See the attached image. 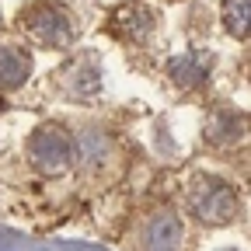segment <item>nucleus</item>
<instances>
[{
  "mask_svg": "<svg viewBox=\"0 0 251 251\" xmlns=\"http://www.w3.org/2000/svg\"><path fill=\"white\" fill-rule=\"evenodd\" d=\"M21 28L25 35L42 46V49H70L74 46V21H70V11L52 4V0H35L21 11Z\"/></svg>",
  "mask_w": 251,
  "mask_h": 251,
  "instance_id": "f257e3e1",
  "label": "nucleus"
},
{
  "mask_svg": "<svg viewBox=\"0 0 251 251\" xmlns=\"http://www.w3.org/2000/svg\"><path fill=\"white\" fill-rule=\"evenodd\" d=\"M74 157H77L74 140L63 129H56V126H42V129H35L28 136V161H31V168H35L39 175H46V178L67 175L70 164H74Z\"/></svg>",
  "mask_w": 251,
  "mask_h": 251,
  "instance_id": "f03ea898",
  "label": "nucleus"
},
{
  "mask_svg": "<svg viewBox=\"0 0 251 251\" xmlns=\"http://www.w3.org/2000/svg\"><path fill=\"white\" fill-rule=\"evenodd\" d=\"M188 206L192 213L209 227H227L230 220L237 216V196L227 181L220 178H199L188 192Z\"/></svg>",
  "mask_w": 251,
  "mask_h": 251,
  "instance_id": "7ed1b4c3",
  "label": "nucleus"
},
{
  "mask_svg": "<svg viewBox=\"0 0 251 251\" xmlns=\"http://www.w3.org/2000/svg\"><path fill=\"white\" fill-rule=\"evenodd\" d=\"M153 25H157V14L147 7V4H122V7H115V14H112V35L115 39H122V42H147L150 35H153Z\"/></svg>",
  "mask_w": 251,
  "mask_h": 251,
  "instance_id": "20e7f679",
  "label": "nucleus"
},
{
  "mask_svg": "<svg viewBox=\"0 0 251 251\" xmlns=\"http://www.w3.org/2000/svg\"><path fill=\"white\" fill-rule=\"evenodd\" d=\"M181 234H185V227H181L178 213L164 209L147 220V227L140 234V251H178Z\"/></svg>",
  "mask_w": 251,
  "mask_h": 251,
  "instance_id": "39448f33",
  "label": "nucleus"
},
{
  "mask_svg": "<svg viewBox=\"0 0 251 251\" xmlns=\"http://www.w3.org/2000/svg\"><path fill=\"white\" fill-rule=\"evenodd\" d=\"M31 74V56L21 46H0V91H18Z\"/></svg>",
  "mask_w": 251,
  "mask_h": 251,
  "instance_id": "423d86ee",
  "label": "nucleus"
},
{
  "mask_svg": "<svg viewBox=\"0 0 251 251\" xmlns=\"http://www.w3.org/2000/svg\"><path fill=\"white\" fill-rule=\"evenodd\" d=\"M209 63H213V59H209L206 52L192 49V52H185V56L171 59L168 74H171V80H175L178 87H199V84L209 77Z\"/></svg>",
  "mask_w": 251,
  "mask_h": 251,
  "instance_id": "0eeeda50",
  "label": "nucleus"
},
{
  "mask_svg": "<svg viewBox=\"0 0 251 251\" xmlns=\"http://www.w3.org/2000/svg\"><path fill=\"white\" fill-rule=\"evenodd\" d=\"M206 140L216 147H234L237 140H244V119L237 112H213L206 122Z\"/></svg>",
  "mask_w": 251,
  "mask_h": 251,
  "instance_id": "6e6552de",
  "label": "nucleus"
},
{
  "mask_svg": "<svg viewBox=\"0 0 251 251\" xmlns=\"http://www.w3.org/2000/svg\"><path fill=\"white\" fill-rule=\"evenodd\" d=\"M63 74H67V91L70 94H80V98L94 94L98 84H101V74H98V67H94L91 59H77L74 67H67Z\"/></svg>",
  "mask_w": 251,
  "mask_h": 251,
  "instance_id": "1a4fd4ad",
  "label": "nucleus"
},
{
  "mask_svg": "<svg viewBox=\"0 0 251 251\" xmlns=\"http://www.w3.org/2000/svg\"><path fill=\"white\" fill-rule=\"evenodd\" d=\"M74 150H77V157H80V164L94 168V164H101L105 157H108L112 143H108V136H105V133H98V129H87V133H80V136H77Z\"/></svg>",
  "mask_w": 251,
  "mask_h": 251,
  "instance_id": "9d476101",
  "label": "nucleus"
},
{
  "mask_svg": "<svg viewBox=\"0 0 251 251\" xmlns=\"http://www.w3.org/2000/svg\"><path fill=\"white\" fill-rule=\"evenodd\" d=\"M224 25L234 39H251V0H224Z\"/></svg>",
  "mask_w": 251,
  "mask_h": 251,
  "instance_id": "9b49d317",
  "label": "nucleus"
}]
</instances>
